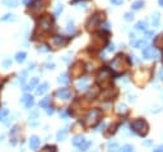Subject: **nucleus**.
Returning <instances> with one entry per match:
<instances>
[{
	"mask_svg": "<svg viewBox=\"0 0 163 152\" xmlns=\"http://www.w3.org/2000/svg\"><path fill=\"white\" fill-rule=\"evenodd\" d=\"M10 65H12V60H10V58L3 60V66H4V68H10Z\"/></svg>",
	"mask_w": 163,
	"mask_h": 152,
	"instance_id": "nucleus-43",
	"label": "nucleus"
},
{
	"mask_svg": "<svg viewBox=\"0 0 163 152\" xmlns=\"http://www.w3.org/2000/svg\"><path fill=\"white\" fill-rule=\"evenodd\" d=\"M63 10H64V7H63V4H59L58 7H56V9H55V12H54V16L55 17H59L61 13H63Z\"/></svg>",
	"mask_w": 163,
	"mask_h": 152,
	"instance_id": "nucleus-34",
	"label": "nucleus"
},
{
	"mask_svg": "<svg viewBox=\"0 0 163 152\" xmlns=\"http://www.w3.org/2000/svg\"><path fill=\"white\" fill-rule=\"evenodd\" d=\"M2 4L7 8H10V9H14L19 5V0H2Z\"/></svg>",
	"mask_w": 163,
	"mask_h": 152,
	"instance_id": "nucleus-15",
	"label": "nucleus"
},
{
	"mask_svg": "<svg viewBox=\"0 0 163 152\" xmlns=\"http://www.w3.org/2000/svg\"><path fill=\"white\" fill-rule=\"evenodd\" d=\"M84 68H86V65L82 61H75L72 65V68H70V77L72 78H79V77H82V74H83L84 71H86Z\"/></svg>",
	"mask_w": 163,
	"mask_h": 152,
	"instance_id": "nucleus-10",
	"label": "nucleus"
},
{
	"mask_svg": "<svg viewBox=\"0 0 163 152\" xmlns=\"http://www.w3.org/2000/svg\"><path fill=\"white\" fill-rule=\"evenodd\" d=\"M153 45H154V47H157V49H163V35H159V36H157V37L154 38Z\"/></svg>",
	"mask_w": 163,
	"mask_h": 152,
	"instance_id": "nucleus-22",
	"label": "nucleus"
},
{
	"mask_svg": "<svg viewBox=\"0 0 163 152\" xmlns=\"http://www.w3.org/2000/svg\"><path fill=\"white\" fill-rule=\"evenodd\" d=\"M131 130L140 137H145L149 132V125L144 119H137L131 123Z\"/></svg>",
	"mask_w": 163,
	"mask_h": 152,
	"instance_id": "nucleus-6",
	"label": "nucleus"
},
{
	"mask_svg": "<svg viewBox=\"0 0 163 152\" xmlns=\"http://www.w3.org/2000/svg\"><path fill=\"white\" fill-rule=\"evenodd\" d=\"M47 91H49V83H47V82H45V83L40 85V86L37 87V90H36V93H37L38 96H41V95L46 93Z\"/></svg>",
	"mask_w": 163,
	"mask_h": 152,
	"instance_id": "nucleus-19",
	"label": "nucleus"
},
{
	"mask_svg": "<svg viewBox=\"0 0 163 152\" xmlns=\"http://www.w3.org/2000/svg\"><path fill=\"white\" fill-rule=\"evenodd\" d=\"M114 50H115V45H114V44H110V45H108V49H107L108 52H112Z\"/></svg>",
	"mask_w": 163,
	"mask_h": 152,
	"instance_id": "nucleus-49",
	"label": "nucleus"
},
{
	"mask_svg": "<svg viewBox=\"0 0 163 152\" xmlns=\"http://www.w3.org/2000/svg\"><path fill=\"white\" fill-rule=\"evenodd\" d=\"M153 152H163V145H161V146H158V147H156V148L153 150Z\"/></svg>",
	"mask_w": 163,
	"mask_h": 152,
	"instance_id": "nucleus-48",
	"label": "nucleus"
},
{
	"mask_svg": "<svg viewBox=\"0 0 163 152\" xmlns=\"http://www.w3.org/2000/svg\"><path fill=\"white\" fill-rule=\"evenodd\" d=\"M154 36V32L153 31H145V37L147 38H152Z\"/></svg>",
	"mask_w": 163,
	"mask_h": 152,
	"instance_id": "nucleus-47",
	"label": "nucleus"
},
{
	"mask_svg": "<svg viewBox=\"0 0 163 152\" xmlns=\"http://www.w3.org/2000/svg\"><path fill=\"white\" fill-rule=\"evenodd\" d=\"M158 4H159L161 7H163V0H158Z\"/></svg>",
	"mask_w": 163,
	"mask_h": 152,
	"instance_id": "nucleus-52",
	"label": "nucleus"
},
{
	"mask_svg": "<svg viewBox=\"0 0 163 152\" xmlns=\"http://www.w3.org/2000/svg\"><path fill=\"white\" fill-rule=\"evenodd\" d=\"M31 2H32V0H22V3H23V4H26V5H27V4H30Z\"/></svg>",
	"mask_w": 163,
	"mask_h": 152,
	"instance_id": "nucleus-51",
	"label": "nucleus"
},
{
	"mask_svg": "<svg viewBox=\"0 0 163 152\" xmlns=\"http://www.w3.org/2000/svg\"><path fill=\"white\" fill-rule=\"evenodd\" d=\"M37 85H38V78H37V77H33V78H32L31 81H30V83L27 85V86H26V87H24L23 90H24V91H28V90H33V88H35V87H36Z\"/></svg>",
	"mask_w": 163,
	"mask_h": 152,
	"instance_id": "nucleus-20",
	"label": "nucleus"
},
{
	"mask_svg": "<svg viewBox=\"0 0 163 152\" xmlns=\"http://www.w3.org/2000/svg\"><path fill=\"white\" fill-rule=\"evenodd\" d=\"M112 5H116V7H119V5H122V3H124V0H108Z\"/></svg>",
	"mask_w": 163,
	"mask_h": 152,
	"instance_id": "nucleus-44",
	"label": "nucleus"
},
{
	"mask_svg": "<svg viewBox=\"0 0 163 152\" xmlns=\"http://www.w3.org/2000/svg\"><path fill=\"white\" fill-rule=\"evenodd\" d=\"M100 118H101V111L98 109H93V110H91V111L88 113V115L84 118V120L82 121V124H83L86 128L94 127L100 121Z\"/></svg>",
	"mask_w": 163,
	"mask_h": 152,
	"instance_id": "nucleus-8",
	"label": "nucleus"
},
{
	"mask_svg": "<svg viewBox=\"0 0 163 152\" xmlns=\"http://www.w3.org/2000/svg\"><path fill=\"white\" fill-rule=\"evenodd\" d=\"M151 76H152V71L149 68H140L133 74V81L135 82V85L142 87L151 79Z\"/></svg>",
	"mask_w": 163,
	"mask_h": 152,
	"instance_id": "nucleus-4",
	"label": "nucleus"
},
{
	"mask_svg": "<svg viewBox=\"0 0 163 152\" xmlns=\"http://www.w3.org/2000/svg\"><path fill=\"white\" fill-rule=\"evenodd\" d=\"M69 40H70L69 37H65V36H55V37H52L51 44L55 46L56 49H59V47H63V46L68 45Z\"/></svg>",
	"mask_w": 163,
	"mask_h": 152,
	"instance_id": "nucleus-11",
	"label": "nucleus"
},
{
	"mask_svg": "<svg viewBox=\"0 0 163 152\" xmlns=\"http://www.w3.org/2000/svg\"><path fill=\"white\" fill-rule=\"evenodd\" d=\"M59 82H60V83H64V85H66V83H69V82H70V79H69V76H68V74H61L60 77H59V79H58Z\"/></svg>",
	"mask_w": 163,
	"mask_h": 152,
	"instance_id": "nucleus-30",
	"label": "nucleus"
},
{
	"mask_svg": "<svg viewBox=\"0 0 163 152\" xmlns=\"http://www.w3.org/2000/svg\"><path fill=\"white\" fill-rule=\"evenodd\" d=\"M124 19L126 22H131L134 19V14H133V12H129V13H125L124 14Z\"/></svg>",
	"mask_w": 163,
	"mask_h": 152,
	"instance_id": "nucleus-38",
	"label": "nucleus"
},
{
	"mask_svg": "<svg viewBox=\"0 0 163 152\" xmlns=\"http://www.w3.org/2000/svg\"><path fill=\"white\" fill-rule=\"evenodd\" d=\"M147 27H148V24H147L145 21H139L137 24H135V30L140 31V32H145L147 31Z\"/></svg>",
	"mask_w": 163,
	"mask_h": 152,
	"instance_id": "nucleus-21",
	"label": "nucleus"
},
{
	"mask_svg": "<svg viewBox=\"0 0 163 152\" xmlns=\"http://www.w3.org/2000/svg\"><path fill=\"white\" fill-rule=\"evenodd\" d=\"M23 104H24V106H26V109H31L33 105H35V100H33V97L31 95H28V93H26L23 97H22V100H21Z\"/></svg>",
	"mask_w": 163,
	"mask_h": 152,
	"instance_id": "nucleus-14",
	"label": "nucleus"
},
{
	"mask_svg": "<svg viewBox=\"0 0 163 152\" xmlns=\"http://www.w3.org/2000/svg\"><path fill=\"white\" fill-rule=\"evenodd\" d=\"M17 16L13 14V13H7L3 17H0V22H16Z\"/></svg>",
	"mask_w": 163,
	"mask_h": 152,
	"instance_id": "nucleus-17",
	"label": "nucleus"
},
{
	"mask_svg": "<svg viewBox=\"0 0 163 152\" xmlns=\"http://www.w3.org/2000/svg\"><path fill=\"white\" fill-rule=\"evenodd\" d=\"M120 151V146L117 142H110L108 143V152H119Z\"/></svg>",
	"mask_w": 163,
	"mask_h": 152,
	"instance_id": "nucleus-27",
	"label": "nucleus"
},
{
	"mask_svg": "<svg viewBox=\"0 0 163 152\" xmlns=\"http://www.w3.org/2000/svg\"><path fill=\"white\" fill-rule=\"evenodd\" d=\"M117 111L119 113H121V114H125V113H128V107L125 106V105H119V109H117Z\"/></svg>",
	"mask_w": 163,
	"mask_h": 152,
	"instance_id": "nucleus-41",
	"label": "nucleus"
},
{
	"mask_svg": "<svg viewBox=\"0 0 163 152\" xmlns=\"http://www.w3.org/2000/svg\"><path fill=\"white\" fill-rule=\"evenodd\" d=\"M50 104V97H45L44 100H41L40 101V107H42V109H46Z\"/></svg>",
	"mask_w": 163,
	"mask_h": 152,
	"instance_id": "nucleus-33",
	"label": "nucleus"
},
{
	"mask_svg": "<svg viewBox=\"0 0 163 152\" xmlns=\"http://www.w3.org/2000/svg\"><path fill=\"white\" fill-rule=\"evenodd\" d=\"M41 152H56V147L55 146H45Z\"/></svg>",
	"mask_w": 163,
	"mask_h": 152,
	"instance_id": "nucleus-36",
	"label": "nucleus"
},
{
	"mask_svg": "<svg viewBox=\"0 0 163 152\" xmlns=\"http://www.w3.org/2000/svg\"><path fill=\"white\" fill-rule=\"evenodd\" d=\"M66 31L69 33H75V27H74V23L73 22H69L66 26Z\"/></svg>",
	"mask_w": 163,
	"mask_h": 152,
	"instance_id": "nucleus-37",
	"label": "nucleus"
},
{
	"mask_svg": "<svg viewBox=\"0 0 163 152\" xmlns=\"http://www.w3.org/2000/svg\"><path fill=\"white\" fill-rule=\"evenodd\" d=\"M107 36H108L107 31H102L101 33L93 36L92 41H91V49L92 50H100V49H102V46H105L107 44Z\"/></svg>",
	"mask_w": 163,
	"mask_h": 152,
	"instance_id": "nucleus-9",
	"label": "nucleus"
},
{
	"mask_svg": "<svg viewBox=\"0 0 163 152\" xmlns=\"http://www.w3.org/2000/svg\"><path fill=\"white\" fill-rule=\"evenodd\" d=\"M116 128H117V124H114V125H110V128H108L110 130H108V132H106V133H105V135H106V137H108V135L114 134V133L116 132Z\"/></svg>",
	"mask_w": 163,
	"mask_h": 152,
	"instance_id": "nucleus-35",
	"label": "nucleus"
},
{
	"mask_svg": "<svg viewBox=\"0 0 163 152\" xmlns=\"http://www.w3.org/2000/svg\"><path fill=\"white\" fill-rule=\"evenodd\" d=\"M89 147H91V142H83V143H82V145L79 146L80 151H87Z\"/></svg>",
	"mask_w": 163,
	"mask_h": 152,
	"instance_id": "nucleus-39",
	"label": "nucleus"
},
{
	"mask_svg": "<svg viewBox=\"0 0 163 152\" xmlns=\"http://www.w3.org/2000/svg\"><path fill=\"white\" fill-rule=\"evenodd\" d=\"M54 111H55V110H54V107H51V106H47V107H46V113H47V115H52Z\"/></svg>",
	"mask_w": 163,
	"mask_h": 152,
	"instance_id": "nucleus-46",
	"label": "nucleus"
},
{
	"mask_svg": "<svg viewBox=\"0 0 163 152\" xmlns=\"http://www.w3.org/2000/svg\"><path fill=\"white\" fill-rule=\"evenodd\" d=\"M79 2H86V0H72V4H77Z\"/></svg>",
	"mask_w": 163,
	"mask_h": 152,
	"instance_id": "nucleus-50",
	"label": "nucleus"
},
{
	"mask_svg": "<svg viewBox=\"0 0 163 152\" xmlns=\"http://www.w3.org/2000/svg\"><path fill=\"white\" fill-rule=\"evenodd\" d=\"M47 0H32V2L28 5V10L27 13L28 14H32V16H38L41 14V12H42L46 7H47Z\"/></svg>",
	"mask_w": 163,
	"mask_h": 152,
	"instance_id": "nucleus-7",
	"label": "nucleus"
},
{
	"mask_svg": "<svg viewBox=\"0 0 163 152\" xmlns=\"http://www.w3.org/2000/svg\"><path fill=\"white\" fill-rule=\"evenodd\" d=\"M9 115V110L8 109H0V120H4Z\"/></svg>",
	"mask_w": 163,
	"mask_h": 152,
	"instance_id": "nucleus-31",
	"label": "nucleus"
},
{
	"mask_svg": "<svg viewBox=\"0 0 163 152\" xmlns=\"http://www.w3.org/2000/svg\"><path fill=\"white\" fill-rule=\"evenodd\" d=\"M17 133H18V127H14L10 130V143L13 146L17 143Z\"/></svg>",
	"mask_w": 163,
	"mask_h": 152,
	"instance_id": "nucleus-23",
	"label": "nucleus"
},
{
	"mask_svg": "<svg viewBox=\"0 0 163 152\" xmlns=\"http://www.w3.org/2000/svg\"><path fill=\"white\" fill-rule=\"evenodd\" d=\"M97 83L100 87H102L103 90H108L111 88V85H112V74H111V71L108 68H102L101 72L97 77Z\"/></svg>",
	"mask_w": 163,
	"mask_h": 152,
	"instance_id": "nucleus-3",
	"label": "nucleus"
},
{
	"mask_svg": "<svg viewBox=\"0 0 163 152\" xmlns=\"http://www.w3.org/2000/svg\"><path fill=\"white\" fill-rule=\"evenodd\" d=\"M144 5H145L144 0H135V2H133V4H131V10H134V12L140 10L142 8H144Z\"/></svg>",
	"mask_w": 163,
	"mask_h": 152,
	"instance_id": "nucleus-18",
	"label": "nucleus"
},
{
	"mask_svg": "<svg viewBox=\"0 0 163 152\" xmlns=\"http://www.w3.org/2000/svg\"><path fill=\"white\" fill-rule=\"evenodd\" d=\"M83 142H86L83 135H77V137L73 138V141H72V143H73L74 146H78V147H79L82 143H83Z\"/></svg>",
	"mask_w": 163,
	"mask_h": 152,
	"instance_id": "nucleus-26",
	"label": "nucleus"
},
{
	"mask_svg": "<svg viewBox=\"0 0 163 152\" xmlns=\"http://www.w3.org/2000/svg\"><path fill=\"white\" fill-rule=\"evenodd\" d=\"M130 64H131V61L128 56H125V55H122V54H119L114 58L110 66H111V71H114L116 74H122L130 68Z\"/></svg>",
	"mask_w": 163,
	"mask_h": 152,
	"instance_id": "nucleus-1",
	"label": "nucleus"
},
{
	"mask_svg": "<svg viewBox=\"0 0 163 152\" xmlns=\"http://www.w3.org/2000/svg\"><path fill=\"white\" fill-rule=\"evenodd\" d=\"M66 135H68V129H61L56 134V140L58 141H64L65 138H66Z\"/></svg>",
	"mask_w": 163,
	"mask_h": 152,
	"instance_id": "nucleus-29",
	"label": "nucleus"
},
{
	"mask_svg": "<svg viewBox=\"0 0 163 152\" xmlns=\"http://www.w3.org/2000/svg\"><path fill=\"white\" fill-rule=\"evenodd\" d=\"M142 55H143V58H144V59H156V58L158 56V54L154 51V49L151 47V46H148V45L143 49Z\"/></svg>",
	"mask_w": 163,
	"mask_h": 152,
	"instance_id": "nucleus-13",
	"label": "nucleus"
},
{
	"mask_svg": "<svg viewBox=\"0 0 163 152\" xmlns=\"http://www.w3.org/2000/svg\"><path fill=\"white\" fill-rule=\"evenodd\" d=\"M122 152H134V147L131 145H125L122 147Z\"/></svg>",
	"mask_w": 163,
	"mask_h": 152,
	"instance_id": "nucleus-40",
	"label": "nucleus"
},
{
	"mask_svg": "<svg viewBox=\"0 0 163 152\" xmlns=\"http://www.w3.org/2000/svg\"><path fill=\"white\" fill-rule=\"evenodd\" d=\"M55 96L61 100H70L73 97V93L69 88H59L56 92H55Z\"/></svg>",
	"mask_w": 163,
	"mask_h": 152,
	"instance_id": "nucleus-12",
	"label": "nucleus"
},
{
	"mask_svg": "<svg viewBox=\"0 0 163 152\" xmlns=\"http://www.w3.org/2000/svg\"><path fill=\"white\" fill-rule=\"evenodd\" d=\"M102 22H105V13L102 12H96L93 16L89 17V19L87 21V30L88 31H94V30H97L98 27H101Z\"/></svg>",
	"mask_w": 163,
	"mask_h": 152,
	"instance_id": "nucleus-5",
	"label": "nucleus"
},
{
	"mask_svg": "<svg viewBox=\"0 0 163 152\" xmlns=\"http://www.w3.org/2000/svg\"><path fill=\"white\" fill-rule=\"evenodd\" d=\"M40 52H47V51H50V47H47L46 45H41V46H38V49H37Z\"/></svg>",
	"mask_w": 163,
	"mask_h": 152,
	"instance_id": "nucleus-42",
	"label": "nucleus"
},
{
	"mask_svg": "<svg viewBox=\"0 0 163 152\" xmlns=\"http://www.w3.org/2000/svg\"><path fill=\"white\" fill-rule=\"evenodd\" d=\"M88 83H89V78H83L82 81H79V82H78L77 87H78L79 90H83V88H87Z\"/></svg>",
	"mask_w": 163,
	"mask_h": 152,
	"instance_id": "nucleus-28",
	"label": "nucleus"
},
{
	"mask_svg": "<svg viewBox=\"0 0 163 152\" xmlns=\"http://www.w3.org/2000/svg\"><path fill=\"white\" fill-rule=\"evenodd\" d=\"M26 58H27V52H24V51H18L16 54V61L17 63H23L26 60Z\"/></svg>",
	"mask_w": 163,
	"mask_h": 152,
	"instance_id": "nucleus-25",
	"label": "nucleus"
},
{
	"mask_svg": "<svg viewBox=\"0 0 163 152\" xmlns=\"http://www.w3.org/2000/svg\"><path fill=\"white\" fill-rule=\"evenodd\" d=\"M40 138L37 137V135H32L31 138H30V148L31 150H37L38 148V146H40Z\"/></svg>",
	"mask_w": 163,
	"mask_h": 152,
	"instance_id": "nucleus-16",
	"label": "nucleus"
},
{
	"mask_svg": "<svg viewBox=\"0 0 163 152\" xmlns=\"http://www.w3.org/2000/svg\"><path fill=\"white\" fill-rule=\"evenodd\" d=\"M26 77H27V72H23V73H22V76H21V78H19V82H21L22 85L26 82Z\"/></svg>",
	"mask_w": 163,
	"mask_h": 152,
	"instance_id": "nucleus-45",
	"label": "nucleus"
},
{
	"mask_svg": "<svg viewBox=\"0 0 163 152\" xmlns=\"http://www.w3.org/2000/svg\"><path fill=\"white\" fill-rule=\"evenodd\" d=\"M159 22H161V14L158 12L153 13V14H152V24H153V27H158Z\"/></svg>",
	"mask_w": 163,
	"mask_h": 152,
	"instance_id": "nucleus-24",
	"label": "nucleus"
},
{
	"mask_svg": "<svg viewBox=\"0 0 163 152\" xmlns=\"http://www.w3.org/2000/svg\"><path fill=\"white\" fill-rule=\"evenodd\" d=\"M145 46H147V41L145 40H139V41L135 42V47H137V49H144Z\"/></svg>",
	"mask_w": 163,
	"mask_h": 152,
	"instance_id": "nucleus-32",
	"label": "nucleus"
},
{
	"mask_svg": "<svg viewBox=\"0 0 163 152\" xmlns=\"http://www.w3.org/2000/svg\"><path fill=\"white\" fill-rule=\"evenodd\" d=\"M52 26H54L52 24V19L49 16L42 17L37 23V27H36V31L33 33V37H36L37 35L42 36V35H46V33L51 32L52 31Z\"/></svg>",
	"mask_w": 163,
	"mask_h": 152,
	"instance_id": "nucleus-2",
	"label": "nucleus"
}]
</instances>
